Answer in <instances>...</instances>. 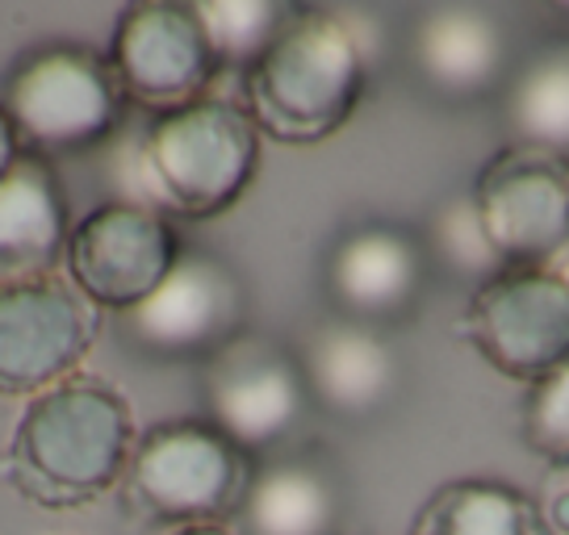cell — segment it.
I'll return each instance as SVG.
<instances>
[{
  "mask_svg": "<svg viewBox=\"0 0 569 535\" xmlns=\"http://www.w3.org/2000/svg\"><path fill=\"white\" fill-rule=\"evenodd\" d=\"M130 205L160 214L218 218L248 193L260 168V130L231 97H201L193 105L151 118L139 143L118 147Z\"/></svg>",
  "mask_w": 569,
  "mask_h": 535,
  "instance_id": "obj_1",
  "label": "cell"
},
{
  "mask_svg": "<svg viewBox=\"0 0 569 535\" xmlns=\"http://www.w3.org/2000/svg\"><path fill=\"white\" fill-rule=\"evenodd\" d=\"M134 440L122 393L92 376H71L26 406L4 456V482L47 511L89 506L122 482Z\"/></svg>",
  "mask_w": 569,
  "mask_h": 535,
  "instance_id": "obj_2",
  "label": "cell"
},
{
  "mask_svg": "<svg viewBox=\"0 0 569 535\" xmlns=\"http://www.w3.org/2000/svg\"><path fill=\"white\" fill-rule=\"evenodd\" d=\"M369 84V51L348 18L289 4V18L243 75V109L277 143H322L348 125Z\"/></svg>",
  "mask_w": 569,
  "mask_h": 535,
  "instance_id": "obj_3",
  "label": "cell"
},
{
  "mask_svg": "<svg viewBox=\"0 0 569 535\" xmlns=\"http://www.w3.org/2000/svg\"><path fill=\"white\" fill-rule=\"evenodd\" d=\"M0 118L18 151L51 160L109 143L126 118V97L109 54L47 42L21 54L0 80Z\"/></svg>",
  "mask_w": 569,
  "mask_h": 535,
  "instance_id": "obj_4",
  "label": "cell"
},
{
  "mask_svg": "<svg viewBox=\"0 0 569 535\" xmlns=\"http://www.w3.org/2000/svg\"><path fill=\"white\" fill-rule=\"evenodd\" d=\"M251 456L234 447L210 418L156 423L134 440L126 461L122 506L142 523L206 527L239 515L251 485Z\"/></svg>",
  "mask_w": 569,
  "mask_h": 535,
  "instance_id": "obj_5",
  "label": "cell"
},
{
  "mask_svg": "<svg viewBox=\"0 0 569 535\" xmlns=\"http://www.w3.org/2000/svg\"><path fill=\"white\" fill-rule=\"evenodd\" d=\"M122 340L156 360H210L248 331V289L222 255L184 248L151 297L118 314Z\"/></svg>",
  "mask_w": 569,
  "mask_h": 535,
  "instance_id": "obj_6",
  "label": "cell"
},
{
  "mask_svg": "<svg viewBox=\"0 0 569 535\" xmlns=\"http://www.w3.org/2000/svg\"><path fill=\"white\" fill-rule=\"evenodd\" d=\"M465 340L495 373L536 385L569 364V276L557 268H502L473 289Z\"/></svg>",
  "mask_w": 569,
  "mask_h": 535,
  "instance_id": "obj_7",
  "label": "cell"
},
{
  "mask_svg": "<svg viewBox=\"0 0 569 535\" xmlns=\"http://www.w3.org/2000/svg\"><path fill=\"white\" fill-rule=\"evenodd\" d=\"M469 196L507 268H552L569 251V155L502 147L481 163Z\"/></svg>",
  "mask_w": 569,
  "mask_h": 535,
  "instance_id": "obj_8",
  "label": "cell"
},
{
  "mask_svg": "<svg viewBox=\"0 0 569 535\" xmlns=\"http://www.w3.org/2000/svg\"><path fill=\"white\" fill-rule=\"evenodd\" d=\"M109 68L122 84L126 105L156 118L210 97V84L222 75L197 4L184 0L126 4L109 42Z\"/></svg>",
  "mask_w": 569,
  "mask_h": 535,
  "instance_id": "obj_9",
  "label": "cell"
},
{
  "mask_svg": "<svg viewBox=\"0 0 569 535\" xmlns=\"http://www.w3.org/2000/svg\"><path fill=\"white\" fill-rule=\"evenodd\" d=\"M201 393L210 423L248 456L284 444L310 411L298 356L251 331L206 360Z\"/></svg>",
  "mask_w": 569,
  "mask_h": 535,
  "instance_id": "obj_10",
  "label": "cell"
},
{
  "mask_svg": "<svg viewBox=\"0 0 569 535\" xmlns=\"http://www.w3.org/2000/svg\"><path fill=\"white\" fill-rule=\"evenodd\" d=\"M180 251L184 248L168 214L130 201H106L71 226L63 264L68 281L92 305L122 314L160 289Z\"/></svg>",
  "mask_w": 569,
  "mask_h": 535,
  "instance_id": "obj_11",
  "label": "cell"
},
{
  "mask_svg": "<svg viewBox=\"0 0 569 535\" xmlns=\"http://www.w3.org/2000/svg\"><path fill=\"white\" fill-rule=\"evenodd\" d=\"M97 326V305L63 276L0 285V393L38 397L71 381Z\"/></svg>",
  "mask_w": 569,
  "mask_h": 535,
  "instance_id": "obj_12",
  "label": "cell"
},
{
  "mask_svg": "<svg viewBox=\"0 0 569 535\" xmlns=\"http://www.w3.org/2000/svg\"><path fill=\"white\" fill-rule=\"evenodd\" d=\"M427 272L431 260L419 234L390 222H365L339 234L327 251L322 285L339 319L386 326L419 305Z\"/></svg>",
  "mask_w": 569,
  "mask_h": 535,
  "instance_id": "obj_13",
  "label": "cell"
},
{
  "mask_svg": "<svg viewBox=\"0 0 569 535\" xmlns=\"http://www.w3.org/2000/svg\"><path fill=\"white\" fill-rule=\"evenodd\" d=\"M410 72L431 97L469 105L511 80V34L507 21L486 4H431L415 13L407 34Z\"/></svg>",
  "mask_w": 569,
  "mask_h": 535,
  "instance_id": "obj_14",
  "label": "cell"
},
{
  "mask_svg": "<svg viewBox=\"0 0 569 535\" xmlns=\"http://www.w3.org/2000/svg\"><path fill=\"white\" fill-rule=\"evenodd\" d=\"M310 402L336 418H373L402 390V356L381 326L352 319L315 322L293 352Z\"/></svg>",
  "mask_w": 569,
  "mask_h": 535,
  "instance_id": "obj_15",
  "label": "cell"
},
{
  "mask_svg": "<svg viewBox=\"0 0 569 535\" xmlns=\"http://www.w3.org/2000/svg\"><path fill=\"white\" fill-rule=\"evenodd\" d=\"M68 239V196L54 168L18 151V160L0 176V285L51 276Z\"/></svg>",
  "mask_w": 569,
  "mask_h": 535,
  "instance_id": "obj_16",
  "label": "cell"
},
{
  "mask_svg": "<svg viewBox=\"0 0 569 535\" xmlns=\"http://www.w3.org/2000/svg\"><path fill=\"white\" fill-rule=\"evenodd\" d=\"M343 489L331 464L315 456H281L251 473L239 506L243 535H339Z\"/></svg>",
  "mask_w": 569,
  "mask_h": 535,
  "instance_id": "obj_17",
  "label": "cell"
},
{
  "mask_svg": "<svg viewBox=\"0 0 569 535\" xmlns=\"http://www.w3.org/2000/svg\"><path fill=\"white\" fill-rule=\"evenodd\" d=\"M502 113L516 143L569 155V42L519 63L502 92Z\"/></svg>",
  "mask_w": 569,
  "mask_h": 535,
  "instance_id": "obj_18",
  "label": "cell"
},
{
  "mask_svg": "<svg viewBox=\"0 0 569 535\" xmlns=\"http://www.w3.org/2000/svg\"><path fill=\"white\" fill-rule=\"evenodd\" d=\"M410 535H536L532 502L507 482H448L419 506Z\"/></svg>",
  "mask_w": 569,
  "mask_h": 535,
  "instance_id": "obj_19",
  "label": "cell"
},
{
  "mask_svg": "<svg viewBox=\"0 0 569 535\" xmlns=\"http://www.w3.org/2000/svg\"><path fill=\"white\" fill-rule=\"evenodd\" d=\"M197 18L206 26L218 72H239V80H243L251 63L268 51V42L284 26L289 4H281V0H201Z\"/></svg>",
  "mask_w": 569,
  "mask_h": 535,
  "instance_id": "obj_20",
  "label": "cell"
},
{
  "mask_svg": "<svg viewBox=\"0 0 569 535\" xmlns=\"http://www.w3.org/2000/svg\"><path fill=\"white\" fill-rule=\"evenodd\" d=\"M427 260L436 268H445L448 276L457 281H478L486 285L490 276L502 272V260H498L495 243L481 231V218L473 196H448L445 205L431 214L427 222Z\"/></svg>",
  "mask_w": 569,
  "mask_h": 535,
  "instance_id": "obj_21",
  "label": "cell"
},
{
  "mask_svg": "<svg viewBox=\"0 0 569 535\" xmlns=\"http://www.w3.org/2000/svg\"><path fill=\"white\" fill-rule=\"evenodd\" d=\"M519 427H523V444L536 456H545L549 464L569 461V364L528 385Z\"/></svg>",
  "mask_w": 569,
  "mask_h": 535,
  "instance_id": "obj_22",
  "label": "cell"
},
{
  "mask_svg": "<svg viewBox=\"0 0 569 535\" xmlns=\"http://www.w3.org/2000/svg\"><path fill=\"white\" fill-rule=\"evenodd\" d=\"M532 532L536 535H569V461L549 464L532 498Z\"/></svg>",
  "mask_w": 569,
  "mask_h": 535,
  "instance_id": "obj_23",
  "label": "cell"
},
{
  "mask_svg": "<svg viewBox=\"0 0 569 535\" xmlns=\"http://www.w3.org/2000/svg\"><path fill=\"white\" fill-rule=\"evenodd\" d=\"M18 160V143H13V130L4 125V118H0V176L9 172V163Z\"/></svg>",
  "mask_w": 569,
  "mask_h": 535,
  "instance_id": "obj_24",
  "label": "cell"
},
{
  "mask_svg": "<svg viewBox=\"0 0 569 535\" xmlns=\"http://www.w3.org/2000/svg\"><path fill=\"white\" fill-rule=\"evenodd\" d=\"M172 535H239V532L222 527V523H206V527H180V532H172Z\"/></svg>",
  "mask_w": 569,
  "mask_h": 535,
  "instance_id": "obj_25",
  "label": "cell"
}]
</instances>
